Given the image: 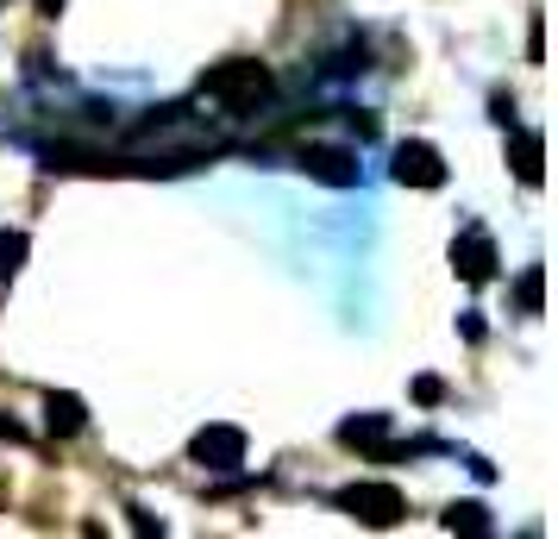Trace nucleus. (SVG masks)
<instances>
[{
  "label": "nucleus",
  "instance_id": "nucleus-9",
  "mask_svg": "<svg viewBox=\"0 0 558 539\" xmlns=\"http://www.w3.org/2000/svg\"><path fill=\"white\" fill-rule=\"evenodd\" d=\"M439 527H446V534H477V539L496 534V520H489V509H483V502H452Z\"/></svg>",
  "mask_w": 558,
  "mask_h": 539
},
{
  "label": "nucleus",
  "instance_id": "nucleus-4",
  "mask_svg": "<svg viewBox=\"0 0 558 539\" xmlns=\"http://www.w3.org/2000/svg\"><path fill=\"white\" fill-rule=\"evenodd\" d=\"M295 170H302L307 182H327V188H357V182H364V163H357L352 145H314V138H307L302 151H295Z\"/></svg>",
  "mask_w": 558,
  "mask_h": 539
},
{
  "label": "nucleus",
  "instance_id": "nucleus-5",
  "mask_svg": "<svg viewBox=\"0 0 558 539\" xmlns=\"http://www.w3.org/2000/svg\"><path fill=\"white\" fill-rule=\"evenodd\" d=\"M389 176L402 182V188H446V157H439V145H427V138H402L396 145V163H389Z\"/></svg>",
  "mask_w": 558,
  "mask_h": 539
},
{
  "label": "nucleus",
  "instance_id": "nucleus-17",
  "mask_svg": "<svg viewBox=\"0 0 558 539\" xmlns=\"http://www.w3.org/2000/svg\"><path fill=\"white\" fill-rule=\"evenodd\" d=\"M0 7H7V0H0Z\"/></svg>",
  "mask_w": 558,
  "mask_h": 539
},
{
  "label": "nucleus",
  "instance_id": "nucleus-2",
  "mask_svg": "<svg viewBox=\"0 0 558 539\" xmlns=\"http://www.w3.org/2000/svg\"><path fill=\"white\" fill-rule=\"evenodd\" d=\"M332 509L352 514L357 527L389 534V527L408 514V502H402V489H396V483H345V489H332Z\"/></svg>",
  "mask_w": 558,
  "mask_h": 539
},
{
  "label": "nucleus",
  "instance_id": "nucleus-12",
  "mask_svg": "<svg viewBox=\"0 0 558 539\" xmlns=\"http://www.w3.org/2000/svg\"><path fill=\"white\" fill-rule=\"evenodd\" d=\"M414 402H421V408L446 402V383H439V377H414Z\"/></svg>",
  "mask_w": 558,
  "mask_h": 539
},
{
  "label": "nucleus",
  "instance_id": "nucleus-14",
  "mask_svg": "<svg viewBox=\"0 0 558 539\" xmlns=\"http://www.w3.org/2000/svg\"><path fill=\"white\" fill-rule=\"evenodd\" d=\"M0 439H13V445H26V427H20V420H13V414H0Z\"/></svg>",
  "mask_w": 558,
  "mask_h": 539
},
{
  "label": "nucleus",
  "instance_id": "nucleus-16",
  "mask_svg": "<svg viewBox=\"0 0 558 539\" xmlns=\"http://www.w3.org/2000/svg\"><path fill=\"white\" fill-rule=\"evenodd\" d=\"M57 7H63V0H38V13H45V20H57Z\"/></svg>",
  "mask_w": 558,
  "mask_h": 539
},
{
  "label": "nucleus",
  "instance_id": "nucleus-15",
  "mask_svg": "<svg viewBox=\"0 0 558 539\" xmlns=\"http://www.w3.org/2000/svg\"><path fill=\"white\" fill-rule=\"evenodd\" d=\"M489 107H496V126H514V95H496Z\"/></svg>",
  "mask_w": 558,
  "mask_h": 539
},
{
  "label": "nucleus",
  "instance_id": "nucleus-13",
  "mask_svg": "<svg viewBox=\"0 0 558 539\" xmlns=\"http://www.w3.org/2000/svg\"><path fill=\"white\" fill-rule=\"evenodd\" d=\"M132 527H138V534H163V520H151V514H145V509H138V502H132Z\"/></svg>",
  "mask_w": 558,
  "mask_h": 539
},
{
  "label": "nucleus",
  "instance_id": "nucleus-6",
  "mask_svg": "<svg viewBox=\"0 0 558 539\" xmlns=\"http://www.w3.org/2000/svg\"><path fill=\"white\" fill-rule=\"evenodd\" d=\"M245 452H252V439L239 433V427H220V420L189 439V464H202V470H239Z\"/></svg>",
  "mask_w": 558,
  "mask_h": 539
},
{
  "label": "nucleus",
  "instance_id": "nucleus-11",
  "mask_svg": "<svg viewBox=\"0 0 558 539\" xmlns=\"http://www.w3.org/2000/svg\"><path fill=\"white\" fill-rule=\"evenodd\" d=\"M26 252H32V238H26V232H0V283H13V277H20Z\"/></svg>",
  "mask_w": 558,
  "mask_h": 539
},
{
  "label": "nucleus",
  "instance_id": "nucleus-7",
  "mask_svg": "<svg viewBox=\"0 0 558 539\" xmlns=\"http://www.w3.org/2000/svg\"><path fill=\"white\" fill-rule=\"evenodd\" d=\"M508 132H514L508 163H514L521 188H539V182H546V132H533V126H508Z\"/></svg>",
  "mask_w": 558,
  "mask_h": 539
},
{
  "label": "nucleus",
  "instance_id": "nucleus-3",
  "mask_svg": "<svg viewBox=\"0 0 558 539\" xmlns=\"http://www.w3.org/2000/svg\"><path fill=\"white\" fill-rule=\"evenodd\" d=\"M452 277L458 283H471V289H483V283L502 277V252H496V238H489L477 220H464L458 238H452Z\"/></svg>",
  "mask_w": 558,
  "mask_h": 539
},
{
  "label": "nucleus",
  "instance_id": "nucleus-1",
  "mask_svg": "<svg viewBox=\"0 0 558 539\" xmlns=\"http://www.w3.org/2000/svg\"><path fill=\"white\" fill-rule=\"evenodd\" d=\"M195 95H202L207 107H220V120H245V113L277 101V76H270L264 63H252V57H232V63H214V70L195 82Z\"/></svg>",
  "mask_w": 558,
  "mask_h": 539
},
{
  "label": "nucleus",
  "instance_id": "nucleus-10",
  "mask_svg": "<svg viewBox=\"0 0 558 539\" xmlns=\"http://www.w3.org/2000/svg\"><path fill=\"white\" fill-rule=\"evenodd\" d=\"M514 308L521 314H546V270H539V264L521 270V283H514Z\"/></svg>",
  "mask_w": 558,
  "mask_h": 539
},
{
  "label": "nucleus",
  "instance_id": "nucleus-8",
  "mask_svg": "<svg viewBox=\"0 0 558 539\" xmlns=\"http://www.w3.org/2000/svg\"><path fill=\"white\" fill-rule=\"evenodd\" d=\"M82 427H88V402L70 395V389H51V395H45V433L51 439H76Z\"/></svg>",
  "mask_w": 558,
  "mask_h": 539
}]
</instances>
